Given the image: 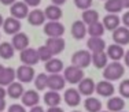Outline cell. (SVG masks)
Instances as JSON below:
<instances>
[{
    "label": "cell",
    "mask_w": 129,
    "mask_h": 112,
    "mask_svg": "<svg viewBox=\"0 0 129 112\" xmlns=\"http://www.w3.org/2000/svg\"><path fill=\"white\" fill-rule=\"evenodd\" d=\"M125 74V67L119 62H111L103 68V78L106 81H118Z\"/></svg>",
    "instance_id": "cell-1"
},
{
    "label": "cell",
    "mask_w": 129,
    "mask_h": 112,
    "mask_svg": "<svg viewBox=\"0 0 129 112\" xmlns=\"http://www.w3.org/2000/svg\"><path fill=\"white\" fill-rule=\"evenodd\" d=\"M92 63V53L89 51H85V49H81V51H77L72 55V64L76 66V67H80V68H87Z\"/></svg>",
    "instance_id": "cell-2"
},
{
    "label": "cell",
    "mask_w": 129,
    "mask_h": 112,
    "mask_svg": "<svg viewBox=\"0 0 129 112\" xmlns=\"http://www.w3.org/2000/svg\"><path fill=\"white\" fill-rule=\"evenodd\" d=\"M63 77H64V81L72 85H76V83H80L81 79L85 77L84 75V70L80 67H76V66H69V67L64 68V72H63Z\"/></svg>",
    "instance_id": "cell-3"
},
{
    "label": "cell",
    "mask_w": 129,
    "mask_h": 112,
    "mask_svg": "<svg viewBox=\"0 0 129 112\" xmlns=\"http://www.w3.org/2000/svg\"><path fill=\"white\" fill-rule=\"evenodd\" d=\"M17 72V79L21 83H29L32 81H35V77H36V72H35V68L32 66H26V64H22L15 70Z\"/></svg>",
    "instance_id": "cell-4"
},
{
    "label": "cell",
    "mask_w": 129,
    "mask_h": 112,
    "mask_svg": "<svg viewBox=\"0 0 129 112\" xmlns=\"http://www.w3.org/2000/svg\"><path fill=\"white\" fill-rule=\"evenodd\" d=\"M44 33L48 37H63L64 26L59 21H48L44 23Z\"/></svg>",
    "instance_id": "cell-5"
},
{
    "label": "cell",
    "mask_w": 129,
    "mask_h": 112,
    "mask_svg": "<svg viewBox=\"0 0 129 112\" xmlns=\"http://www.w3.org/2000/svg\"><path fill=\"white\" fill-rule=\"evenodd\" d=\"M19 59H21V62H22V64H26V66H35L40 62L37 49L30 48V47L26 48V49H23V51H21Z\"/></svg>",
    "instance_id": "cell-6"
},
{
    "label": "cell",
    "mask_w": 129,
    "mask_h": 112,
    "mask_svg": "<svg viewBox=\"0 0 129 112\" xmlns=\"http://www.w3.org/2000/svg\"><path fill=\"white\" fill-rule=\"evenodd\" d=\"M10 13H11V17L17 18V19H25L29 15V6L26 4L25 2H15L10 8Z\"/></svg>",
    "instance_id": "cell-7"
},
{
    "label": "cell",
    "mask_w": 129,
    "mask_h": 112,
    "mask_svg": "<svg viewBox=\"0 0 129 112\" xmlns=\"http://www.w3.org/2000/svg\"><path fill=\"white\" fill-rule=\"evenodd\" d=\"M50 51L52 52V55H59L64 51V47H66V41L63 40V37H48L47 42H45Z\"/></svg>",
    "instance_id": "cell-8"
},
{
    "label": "cell",
    "mask_w": 129,
    "mask_h": 112,
    "mask_svg": "<svg viewBox=\"0 0 129 112\" xmlns=\"http://www.w3.org/2000/svg\"><path fill=\"white\" fill-rule=\"evenodd\" d=\"M95 92L98 93V94L100 96V97H113V94H114L115 92V87L114 85H113L110 81H100V82L96 83V87H95Z\"/></svg>",
    "instance_id": "cell-9"
},
{
    "label": "cell",
    "mask_w": 129,
    "mask_h": 112,
    "mask_svg": "<svg viewBox=\"0 0 129 112\" xmlns=\"http://www.w3.org/2000/svg\"><path fill=\"white\" fill-rule=\"evenodd\" d=\"M3 30H4L6 34H17V33L21 32V21L17 19V18L14 17H8L4 19V22H3Z\"/></svg>",
    "instance_id": "cell-10"
},
{
    "label": "cell",
    "mask_w": 129,
    "mask_h": 112,
    "mask_svg": "<svg viewBox=\"0 0 129 112\" xmlns=\"http://www.w3.org/2000/svg\"><path fill=\"white\" fill-rule=\"evenodd\" d=\"M95 87H96V83H95V81L92 79V78H82L81 82L78 83V92L81 96H85V97H89L95 93Z\"/></svg>",
    "instance_id": "cell-11"
},
{
    "label": "cell",
    "mask_w": 129,
    "mask_h": 112,
    "mask_svg": "<svg viewBox=\"0 0 129 112\" xmlns=\"http://www.w3.org/2000/svg\"><path fill=\"white\" fill-rule=\"evenodd\" d=\"M106 53L109 56V59H111L113 62H119L121 59H124V55H125V49L122 45H118V44H111V45H107L106 48Z\"/></svg>",
    "instance_id": "cell-12"
},
{
    "label": "cell",
    "mask_w": 129,
    "mask_h": 112,
    "mask_svg": "<svg viewBox=\"0 0 129 112\" xmlns=\"http://www.w3.org/2000/svg\"><path fill=\"white\" fill-rule=\"evenodd\" d=\"M113 40L118 45H128L129 44V29L125 26H119L113 32Z\"/></svg>",
    "instance_id": "cell-13"
},
{
    "label": "cell",
    "mask_w": 129,
    "mask_h": 112,
    "mask_svg": "<svg viewBox=\"0 0 129 112\" xmlns=\"http://www.w3.org/2000/svg\"><path fill=\"white\" fill-rule=\"evenodd\" d=\"M22 105H25V107H36V105H39L40 102V94L37 90H25V93L22 94Z\"/></svg>",
    "instance_id": "cell-14"
},
{
    "label": "cell",
    "mask_w": 129,
    "mask_h": 112,
    "mask_svg": "<svg viewBox=\"0 0 129 112\" xmlns=\"http://www.w3.org/2000/svg\"><path fill=\"white\" fill-rule=\"evenodd\" d=\"M29 37H27V34H25V33L19 32L17 33V34L13 36V41H11V44H13L14 49L15 51H23L26 49V48H29Z\"/></svg>",
    "instance_id": "cell-15"
},
{
    "label": "cell",
    "mask_w": 129,
    "mask_h": 112,
    "mask_svg": "<svg viewBox=\"0 0 129 112\" xmlns=\"http://www.w3.org/2000/svg\"><path fill=\"white\" fill-rule=\"evenodd\" d=\"M64 77L60 74H50L48 75V89L55 90V92H60L64 89Z\"/></svg>",
    "instance_id": "cell-16"
},
{
    "label": "cell",
    "mask_w": 129,
    "mask_h": 112,
    "mask_svg": "<svg viewBox=\"0 0 129 112\" xmlns=\"http://www.w3.org/2000/svg\"><path fill=\"white\" fill-rule=\"evenodd\" d=\"M87 47L91 53H95V52H103V51H106L107 45H106V41L102 37H89L87 41Z\"/></svg>",
    "instance_id": "cell-17"
},
{
    "label": "cell",
    "mask_w": 129,
    "mask_h": 112,
    "mask_svg": "<svg viewBox=\"0 0 129 112\" xmlns=\"http://www.w3.org/2000/svg\"><path fill=\"white\" fill-rule=\"evenodd\" d=\"M63 98H64V102L69 107H77L80 102H81V94H80V92L77 89H73V87L66 89Z\"/></svg>",
    "instance_id": "cell-18"
},
{
    "label": "cell",
    "mask_w": 129,
    "mask_h": 112,
    "mask_svg": "<svg viewBox=\"0 0 129 112\" xmlns=\"http://www.w3.org/2000/svg\"><path fill=\"white\" fill-rule=\"evenodd\" d=\"M45 14L43 10H39V8H35L32 10L27 15V22L32 26H41L43 23H45Z\"/></svg>",
    "instance_id": "cell-19"
},
{
    "label": "cell",
    "mask_w": 129,
    "mask_h": 112,
    "mask_svg": "<svg viewBox=\"0 0 129 112\" xmlns=\"http://www.w3.org/2000/svg\"><path fill=\"white\" fill-rule=\"evenodd\" d=\"M103 26L106 30H109V32H114L117 28H119L121 26V19H119V17L117 14H107L106 17L103 18Z\"/></svg>",
    "instance_id": "cell-20"
},
{
    "label": "cell",
    "mask_w": 129,
    "mask_h": 112,
    "mask_svg": "<svg viewBox=\"0 0 129 112\" xmlns=\"http://www.w3.org/2000/svg\"><path fill=\"white\" fill-rule=\"evenodd\" d=\"M125 108V100L121 96H113L107 101V111L110 112H121Z\"/></svg>",
    "instance_id": "cell-21"
},
{
    "label": "cell",
    "mask_w": 129,
    "mask_h": 112,
    "mask_svg": "<svg viewBox=\"0 0 129 112\" xmlns=\"http://www.w3.org/2000/svg\"><path fill=\"white\" fill-rule=\"evenodd\" d=\"M45 70L50 74H60L64 70L63 62L58 57H52L48 62H45Z\"/></svg>",
    "instance_id": "cell-22"
},
{
    "label": "cell",
    "mask_w": 129,
    "mask_h": 112,
    "mask_svg": "<svg viewBox=\"0 0 129 112\" xmlns=\"http://www.w3.org/2000/svg\"><path fill=\"white\" fill-rule=\"evenodd\" d=\"M72 36L76 40H82L87 36V25L82 21H74L72 25Z\"/></svg>",
    "instance_id": "cell-23"
},
{
    "label": "cell",
    "mask_w": 129,
    "mask_h": 112,
    "mask_svg": "<svg viewBox=\"0 0 129 112\" xmlns=\"http://www.w3.org/2000/svg\"><path fill=\"white\" fill-rule=\"evenodd\" d=\"M15 79H17V72H15V70L11 67H6L4 71L0 75V86L7 87L8 85L15 82Z\"/></svg>",
    "instance_id": "cell-24"
},
{
    "label": "cell",
    "mask_w": 129,
    "mask_h": 112,
    "mask_svg": "<svg viewBox=\"0 0 129 112\" xmlns=\"http://www.w3.org/2000/svg\"><path fill=\"white\" fill-rule=\"evenodd\" d=\"M44 14H45V18H47L48 21H59L60 18L63 17L62 8H60L59 6H55V4H51V6H48V7H45Z\"/></svg>",
    "instance_id": "cell-25"
},
{
    "label": "cell",
    "mask_w": 129,
    "mask_h": 112,
    "mask_svg": "<svg viewBox=\"0 0 129 112\" xmlns=\"http://www.w3.org/2000/svg\"><path fill=\"white\" fill-rule=\"evenodd\" d=\"M62 101V96L59 94V92H55V90H48L44 94V102L48 107H58Z\"/></svg>",
    "instance_id": "cell-26"
},
{
    "label": "cell",
    "mask_w": 129,
    "mask_h": 112,
    "mask_svg": "<svg viewBox=\"0 0 129 112\" xmlns=\"http://www.w3.org/2000/svg\"><path fill=\"white\" fill-rule=\"evenodd\" d=\"M6 90H7V96L11 98H21L22 94L25 93L23 85L21 82H13L11 85H8Z\"/></svg>",
    "instance_id": "cell-27"
},
{
    "label": "cell",
    "mask_w": 129,
    "mask_h": 112,
    "mask_svg": "<svg viewBox=\"0 0 129 112\" xmlns=\"http://www.w3.org/2000/svg\"><path fill=\"white\" fill-rule=\"evenodd\" d=\"M92 64L96 68H104L106 67V66L109 64V56H107L106 51L92 53Z\"/></svg>",
    "instance_id": "cell-28"
},
{
    "label": "cell",
    "mask_w": 129,
    "mask_h": 112,
    "mask_svg": "<svg viewBox=\"0 0 129 112\" xmlns=\"http://www.w3.org/2000/svg\"><path fill=\"white\" fill-rule=\"evenodd\" d=\"M84 107L88 112H100L102 111V101L96 97H87V100L84 101Z\"/></svg>",
    "instance_id": "cell-29"
},
{
    "label": "cell",
    "mask_w": 129,
    "mask_h": 112,
    "mask_svg": "<svg viewBox=\"0 0 129 112\" xmlns=\"http://www.w3.org/2000/svg\"><path fill=\"white\" fill-rule=\"evenodd\" d=\"M81 21L85 23V25H92V23H96L99 22V13L92 8H88V10H84L82 13V17H81Z\"/></svg>",
    "instance_id": "cell-30"
},
{
    "label": "cell",
    "mask_w": 129,
    "mask_h": 112,
    "mask_svg": "<svg viewBox=\"0 0 129 112\" xmlns=\"http://www.w3.org/2000/svg\"><path fill=\"white\" fill-rule=\"evenodd\" d=\"M104 10L109 14H118L124 10L121 0H106L104 3Z\"/></svg>",
    "instance_id": "cell-31"
},
{
    "label": "cell",
    "mask_w": 129,
    "mask_h": 112,
    "mask_svg": "<svg viewBox=\"0 0 129 112\" xmlns=\"http://www.w3.org/2000/svg\"><path fill=\"white\" fill-rule=\"evenodd\" d=\"M104 26L102 22H96V23H92V25L88 26L87 33L89 37H102L104 34Z\"/></svg>",
    "instance_id": "cell-32"
},
{
    "label": "cell",
    "mask_w": 129,
    "mask_h": 112,
    "mask_svg": "<svg viewBox=\"0 0 129 112\" xmlns=\"http://www.w3.org/2000/svg\"><path fill=\"white\" fill-rule=\"evenodd\" d=\"M14 53H15V49L11 42L4 41L0 44V57H3V59H11L14 56Z\"/></svg>",
    "instance_id": "cell-33"
},
{
    "label": "cell",
    "mask_w": 129,
    "mask_h": 112,
    "mask_svg": "<svg viewBox=\"0 0 129 112\" xmlns=\"http://www.w3.org/2000/svg\"><path fill=\"white\" fill-rule=\"evenodd\" d=\"M35 87L36 90H45L48 89V75L47 74H39L37 77H35Z\"/></svg>",
    "instance_id": "cell-34"
},
{
    "label": "cell",
    "mask_w": 129,
    "mask_h": 112,
    "mask_svg": "<svg viewBox=\"0 0 129 112\" xmlns=\"http://www.w3.org/2000/svg\"><path fill=\"white\" fill-rule=\"evenodd\" d=\"M37 53H39V57H40L41 62H48L50 59L54 57L52 52L50 51V48H48L47 45H41L40 48H37Z\"/></svg>",
    "instance_id": "cell-35"
},
{
    "label": "cell",
    "mask_w": 129,
    "mask_h": 112,
    "mask_svg": "<svg viewBox=\"0 0 129 112\" xmlns=\"http://www.w3.org/2000/svg\"><path fill=\"white\" fill-rule=\"evenodd\" d=\"M119 94H121V97L124 98H129V79H124L121 83H119Z\"/></svg>",
    "instance_id": "cell-36"
},
{
    "label": "cell",
    "mask_w": 129,
    "mask_h": 112,
    "mask_svg": "<svg viewBox=\"0 0 129 112\" xmlns=\"http://www.w3.org/2000/svg\"><path fill=\"white\" fill-rule=\"evenodd\" d=\"M74 6L80 10H88L92 6V0H74Z\"/></svg>",
    "instance_id": "cell-37"
},
{
    "label": "cell",
    "mask_w": 129,
    "mask_h": 112,
    "mask_svg": "<svg viewBox=\"0 0 129 112\" xmlns=\"http://www.w3.org/2000/svg\"><path fill=\"white\" fill-rule=\"evenodd\" d=\"M7 112H26L25 105H21V104H13L8 107Z\"/></svg>",
    "instance_id": "cell-38"
},
{
    "label": "cell",
    "mask_w": 129,
    "mask_h": 112,
    "mask_svg": "<svg viewBox=\"0 0 129 112\" xmlns=\"http://www.w3.org/2000/svg\"><path fill=\"white\" fill-rule=\"evenodd\" d=\"M121 22L124 23V26H125V28H128V29H129V11H126V13H125L124 15H122Z\"/></svg>",
    "instance_id": "cell-39"
},
{
    "label": "cell",
    "mask_w": 129,
    "mask_h": 112,
    "mask_svg": "<svg viewBox=\"0 0 129 112\" xmlns=\"http://www.w3.org/2000/svg\"><path fill=\"white\" fill-rule=\"evenodd\" d=\"M29 7H37V6L41 3V0H23Z\"/></svg>",
    "instance_id": "cell-40"
},
{
    "label": "cell",
    "mask_w": 129,
    "mask_h": 112,
    "mask_svg": "<svg viewBox=\"0 0 129 112\" xmlns=\"http://www.w3.org/2000/svg\"><path fill=\"white\" fill-rule=\"evenodd\" d=\"M47 112H63V109L59 107V105H58V107H50L47 109Z\"/></svg>",
    "instance_id": "cell-41"
},
{
    "label": "cell",
    "mask_w": 129,
    "mask_h": 112,
    "mask_svg": "<svg viewBox=\"0 0 129 112\" xmlns=\"http://www.w3.org/2000/svg\"><path fill=\"white\" fill-rule=\"evenodd\" d=\"M6 96H7V90H6V87L4 86H0V98L4 100Z\"/></svg>",
    "instance_id": "cell-42"
},
{
    "label": "cell",
    "mask_w": 129,
    "mask_h": 112,
    "mask_svg": "<svg viewBox=\"0 0 129 112\" xmlns=\"http://www.w3.org/2000/svg\"><path fill=\"white\" fill-rule=\"evenodd\" d=\"M29 112H45V111L43 109V107H40V105H36V107H32V108H30Z\"/></svg>",
    "instance_id": "cell-43"
},
{
    "label": "cell",
    "mask_w": 129,
    "mask_h": 112,
    "mask_svg": "<svg viewBox=\"0 0 129 112\" xmlns=\"http://www.w3.org/2000/svg\"><path fill=\"white\" fill-rule=\"evenodd\" d=\"M15 2H17V0H0V3H2L3 6H13Z\"/></svg>",
    "instance_id": "cell-44"
},
{
    "label": "cell",
    "mask_w": 129,
    "mask_h": 112,
    "mask_svg": "<svg viewBox=\"0 0 129 112\" xmlns=\"http://www.w3.org/2000/svg\"><path fill=\"white\" fill-rule=\"evenodd\" d=\"M124 62H125V66L126 67H129V51H126L124 55Z\"/></svg>",
    "instance_id": "cell-45"
},
{
    "label": "cell",
    "mask_w": 129,
    "mask_h": 112,
    "mask_svg": "<svg viewBox=\"0 0 129 112\" xmlns=\"http://www.w3.org/2000/svg\"><path fill=\"white\" fill-rule=\"evenodd\" d=\"M52 2V4H55V6H62V4H64V3H66V0H51Z\"/></svg>",
    "instance_id": "cell-46"
},
{
    "label": "cell",
    "mask_w": 129,
    "mask_h": 112,
    "mask_svg": "<svg viewBox=\"0 0 129 112\" xmlns=\"http://www.w3.org/2000/svg\"><path fill=\"white\" fill-rule=\"evenodd\" d=\"M6 100H3V98H0V112H3L6 109Z\"/></svg>",
    "instance_id": "cell-47"
},
{
    "label": "cell",
    "mask_w": 129,
    "mask_h": 112,
    "mask_svg": "<svg viewBox=\"0 0 129 112\" xmlns=\"http://www.w3.org/2000/svg\"><path fill=\"white\" fill-rule=\"evenodd\" d=\"M121 3H122V7L129 10V0H121Z\"/></svg>",
    "instance_id": "cell-48"
},
{
    "label": "cell",
    "mask_w": 129,
    "mask_h": 112,
    "mask_svg": "<svg viewBox=\"0 0 129 112\" xmlns=\"http://www.w3.org/2000/svg\"><path fill=\"white\" fill-rule=\"evenodd\" d=\"M3 22H4V18H3V15L0 14V28L3 26Z\"/></svg>",
    "instance_id": "cell-49"
},
{
    "label": "cell",
    "mask_w": 129,
    "mask_h": 112,
    "mask_svg": "<svg viewBox=\"0 0 129 112\" xmlns=\"http://www.w3.org/2000/svg\"><path fill=\"white\" fill-rule=\"evenodd\" d=\"M4 68H6L4 66H2V64H0V75H2V72L4 71Z\"/></svg>",
    "instance_id": "cell-50"
},
{
    "label": "cell",
    "mask_w": 129,
    "mask_h": 112,
    "mask_svg": "<svg viewBox=\"0 0 129 112\" xmlns=\"http://www.w3.org/2000/svg\"><path fill=\"white\" fill-rule=\"evenodd\" d=\"M100 112H110V111H100Z\"/></svg>",
    "instance_id": "cell-51"
},
{
    "label": "cell",
    "mask_w": 129,
    "mask_h": 112,
    "mask_svg": "<svg viewBox=\"0 0 129 112\" xmlns=\"http://www.w3.org/2000/svg\"><path fill=\"white\" fill-rule=\"evenodd\" d=\"M73 112H80V111H73Z\"/></svg>",
    "instance_id": "cell-52"
},
{
    "label": "cell",
    "mask_w": 129,
    "mask_h": 112,
    "mask_svg": "<svg viewBox=\"0 0 129 112\" xmlns=\"http://www.w3.org/2000/svg\"><path fill=\"white\" fill-rule=\"evenodd\" d=\"M121 112H124V111H121Z\"/></svg>",
    "instance_id": "cell-53"
}]
</instances>
